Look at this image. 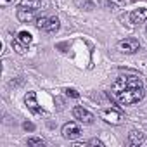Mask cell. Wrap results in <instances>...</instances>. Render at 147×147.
<instances>
[{
  "instance_id": "1",
  "label": "cell",
  "mask_w": 147,
  "mask_h": 147,
  "mask_svg": "<svg viewBox=\"0 0 147 147\" xmlns=\"http://www.w3.org/2000/svg\"><path fill=\"white\" fill-rule=\"evenodd\" d=\"M114 94V99L123 104V106H131V104H137L138 100L144 99V87H135V88H126V90H119V92H113Z\"/></svg>"
},
{
  "instance_id": "2",
  "label": "cell",
  "mask_w": 147,
  "mask_h": 147,
  "mask_svg": "<svg viewBox=\"0 0 147 147\" xmlns=\"http://www.w3.org/2000/svg\"><path fill=\"white\" fill-rule=\"evenodd\" d=\"M135 87H144L142 80H140L137 75H125V76H119L118 80H114L111 90H113V92H119V90L135 88Z\"/></svg>"
},
{
  "instance_id": "3",
  "label": "cell",
  "mask_w": 147,
  "mask_h": 147,
  "mask_svg": "<svg viewBox=\"0 0 147 147\" xmlns=\"http://www.w3.org/2000/svg\"><path fill=\"white\" fill-rule=\"evenodd\" d=\"M118 50L123 54H135L140 50V42L137 38H125L118 42Z\"/></svg>"
},
{
  "instance_id": "4",
  "label": "cell",
  "mask_w": 147,
  "mask_h": 147,
  "mask_svg": "<svg viewBox=\"0 0 147 147\" xmlns=\"http://www.w3.org/2000/svg\"><path fill=\"white\" fill-rule=\"evenodd\" d=\"M80 135H82V128H80V125L75 123V121H69V123H66V125L62 126V137H64L66 140H76Z\"/></svg>"
},
{
  "instance_id": "5",
  "label": "cell",
  "mask_w": 147,
  "mask_h": 147,
  "mask_svg": "<svg viewBox=\"0 0 147 147\" xmlns=\"http://www.w3.org/2000/svg\"><path fill=\"white\" fill-rule=\"evenodd\" d=\"M100 118H102L106 123H111V125H119L121 119H123L121 113H119L118 109H114V107L102 109V111H100Z\"/></svg>"
},
{
  "instance_id": "6",
  "label": "cell",
  "mask_w": 147,
  "mask_h": 147,
  "mask_svg": "<svg viewBox=\"0 0 147 147\" xmlns=\"http://www.w3.org/2000/svg\"><path fill=\"white\" fill-rule=\"evenodd\" d=\"M73 116H75L78 121L85 123V125H90V123H94V119H95V116H94L88 109H85L83 106H76V107H73Z\"/></svg>"
},
{
  "instance_id": "7",
  "label": "cell",
  "mask_w": 147,
  "mask_h": 147,
  "mask_svg": "<svg viewBox=\"0 0 147 147\" xmlns=\"http://www.w3.org/2000/svg\"><path fill=\"white\" fill-rule=\"evenodd\" d=\"M128 145H131V147H140V145L147 147V137H145L142 131L131 130V131L128 133Z\"/></svg>"
},
{
  "instance_id": "8",
  "label": "cell",
  "mask_w": 147,
  "mask_h": 147,
  "mask_svg": "<svg viewBox=\"0 0 147 147\" xmlns=\"http://www.w3.org/2000/svg\"><path fill=\"white\" fill-rule=\"evenodd\" d=\"M24 104L28 106V109H30L31 113L40 114V116H43V114H45V111L38 107V102H36V94H35V92H28V94L24 95Z\"/></svg>"
},
{
  "instance_id": "9",
  "label": "cell",
  "mask_w": 147,
  "mask_h": 147,
  "mask_svg": "<svg viewBox=\"0 0 147 147\" xmlns=\"http://www.w3.org/2000/svg\"><path fill=\"white\" fill-rule=\"evenodd\" d=\"M130 21H131L133 24L145 23V21H147V9H135V11L130 14Z\"/></svg>"
},
{
  "instance_id": "10",
  "label": "cell",
  "mask_w": 147,
  "mask_h": 147,
  "mask_svg": "<svg viewBox=\"0 0 147 147\" xmlns=\"http://www.w3.org/2000/svg\"><path fill=\"white\" fill-rule=\"evenodd\" d=\"M59 28H61L59 18H57V16H52V18H49V21H47L43 31H45V33H55V31H59Z\"/></svg>"
},
{
  "instance_id": "11",
  "label": "cell",
  "mask_w": 147,
  "mask_h": 147,
  "mask_svg": "<svg viewBox=\"0 0 147 147\" xmlns=\"http://www.w3.org/2000/svg\"><path fill=\"white\" fill-rule=\"evenodd\" d=\"M42 7V0H21L18 9H26V11H38Z\"/></svg>"
},
{
  "instance_id": "12",
  "label": "cell",
  "mask_w": 147,
  "mask_h": 147,
  "mask_svg": "<svg viewBox=\"0 0 147 147\" xmlns=\"http://www.w3.org/2000/svg\"><path fill=\"white\" fill-rule=\"evenodd\" d=\"M35 12H36V11L18 9V19H19L21 23H31V21H35V19H36V18H35Z\"/></svg>"
},
{
  "instance_id": "13",
  "label": "cell",
  "mask_w": 147,
  "mask_h": 147,
  "mask_svg": "<svg viewBox=\"0 0 147 147\" xmlns=\"http://www.w3.org/2000/svg\"><path fill=\"white\" fill-rule=\"evenodd\" d=\"M73 4H75L78 9L87 11V12L94 11V2H92V0H73Z\"/></svg>"
},
{
  "instance_id": "14",
  "label": "cell",
  "mask_w": 147,
  "mask_h": 147,
  "mask_svg": "<svg viewBox=\"0 0 147 147\" xmlns=\"http://www.w3.org/2000/svg\"><path fill=\"white\" fill-rule=\"evenodd\" d=\"M18 40H19L23 45H26V47H28V45L31 43V40H33V38H31V35H30L28 31H21V33L18 35Z\"/></svg>"
},
{
  "instance_id": "15",
  "label": "cell",
  "mask_w": 147,
  "mask_h": 147,
  "mask_svg": "<svg viewBox=\"0 0 147 147\" xmlns=\"http://www.w3.org/2000/svg\"><path fill=\"white\" fill-rule=\"evenodd\" d=\"M28 145H30V147H43L45 142H43V138H40V137H30V138H28Z\"/></svg>"
},
{
  "instance_id": "16",
  "label": "cell",
  "mask_w": 147,
  "mask_h": 147,
  "mask_svg": "<svg viewBox=\"0 0 147 147\" xmlns=\"http://www.w3.org/2000/svg\"><path fill=\"white\" fill-rule=\"evenodd\" d=\"M47 21H49V18L40 16V18H36V19H35V26H36L38 30H43V28H45V24H47Z\"/></svg>"
},
{
  "instance_id": "17",
  "label": "cell",
  "mask_w": 147,
  "mask_h": 147,
  "mask_svg": "<svg viewBox=\"0 0 147 147\" xmlns=\"http://www.w3.org/2000/svg\"><path fill=\"white\" fill-rule=\"evenodd\" d=\"M12 49H14L18 54H24V49H26V45H23V43H21V42L16 38V40L12 42Z\"/></svg>"
},
{
  "instance_id": "18",
  "label": "cell",
  "mask_w": 147,
  "mask_h": 147,
  "mask_svg": "<svg viewBox=\"0 0 147 147\" xmlns=\"http://www.w3.org/2000/svg\"><path fill=\"white\" fill-rule=\"evenodd\" d=\"M66 95H67V97H73V99H78V97H80V94H78L75 88H66Z\"/></svg>"
},
{
  "instance_id": "19",
  "label": "cell",
  "mask_w": 147,
  "mask_h": 147,
  "mask_svg": "<svg viewBox=\"0 0 147 147\" xmlns=\"http://www.w3.org/2000/svg\"><path fill=\"white\" fill-rule=\"evenodd\" d=\"M88 145H97V147H104V142H102V140H99V138H92V140L88 142Z\"/></svg>"
},
{
  "instance_id": "20",
  "label": "cell",
  "mask_w": 147,
  "mask_h": 147,
  "mask_svg": "<svg viewBox=\"0 0 147 147\" xmlns=\"http://www.w3.org/2000/svg\"><path fill=\"white\" fill-rule=\"evenodd\" d=\"M23 128H24V130H35V125L26 121V123H23Z\"/></svg>"
},
{
  "instance_id": "21",
  "label": "cell",
  "mask_w": 147,
  "mask_h": 147,
  "mask_svg": "<svg viewBox=\"0 0 147 147\" xmlns=\"http://www.w3.org/2000/svg\"><path fill=\"white\" fill-rule=\"evenodd\" d=\"M73 145H75V147H87V145H88V142H75Z\"/></svg>"
},
{
  "instance_id": "22",
  "label": "cell",
  "mask_w": 147,
  "mask_h": 147,
  "mask_svg": "<svg viewBox=\"0 0 147 147\" xmlns=\"http://www.w3.org/2000/svg\"><path fill=\"white\" fill-rule=\"evenodd\" d=\"M109 2H111L113 5H121V4H123V0H109Z\"/></svg>"
},
{
  "instance_id": "23",
  "label": "cell",
  "mask_w": 147,
  "mask_h": 147,
  "mask_svg": "<svg viewBox=\"0 0 147 147\" xmlns=\"http://www.w3.org/2000/svg\"><path fill=\"white\" fill-rule=\"evenodd\" d=\"M12 2H14V0H0V4H2V5H9Z\"/></svg>"
}]
</instances>
